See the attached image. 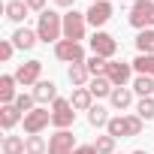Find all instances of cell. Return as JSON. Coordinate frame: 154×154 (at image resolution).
I'll return each mask as SVG.
<instances>
[{"instance_id":"6","label":"cell","mask_w":154,"mask_h":154,"mask_svg":"<svg viewBox=\"0 0 154 154\" xmlns=\"http://www.w3.org/2000/svg\"><path fill=\"white\" fill-rule=\"evenodd\" d=\"M48 124H51V112H48L45 106H36L33 112L24 115V133H27V136H39Z\"/></svg>"},{"instance_id":"22","label":"cell","mask_w":154,"mask_h":154,"mask_svg":"<svg viewBox=\"0 0 154 154\" xmlns=\"http://www.w3.org/2000/svg\"><path fill=\"white\" fill-rule=\"evenodd\" d=\"M136 48H139V54H154V27L151 30H139Z\"/></svg>"},{"instance_id":"18","label":"cell","mask_w":154,"mask_h":154,"mask_svg":"<svg viewBox=\"0 0 154 154\" xmlns=\"http://www.w3.org/2000/svg\"><path fill=\"white\" fill-rule=\"evenodd\" d=\"M15 85H18L15 75H0V103H3V106L6 103H15V97H18L15 94Z\"/></svg>"},{"instance_id":"12","label":"cell","mask_w":154,"mask_h":154,"mask_svg":"<svg viewBox=\"0 0 154 154\" xmlns=\"http://www.w3.org/2000/svg\"><path fill=\"white\" fill-rule=\"evenodd\" d=\"M36 42H39V33H36V30H30V27H18V30L12 33V45H15V48H21V51H30Z\"/></svg>"},{"instance_id":"16","label":"cell","mask_w":154,"mask_h":154,"mask_svg":"<svg viewBox=\"0 0 154 154\" xmlns=\"http://www.w3.org/2000/svg\"><path fill=\"white\" fill-rule=\"evenodd\" d=\"M69 103H72V109L88 112V109L94 106V94H91L88 88H75V91H72V97H69Z\"/></svg>"},{"instance_id":"23","label":"cell","mask_w":154,"mask_h":154,"mask_svg":"<svg viewBox=\"0 0 154 154\" xmlns=\"http://www.w3.org/2000/svg\"><path fill=\"white\" fill-rule=\"evenodd\" d=\"M133 91L139 97H154V79L151 75H136L133 79Z\"/></svg>"},{"instance_id":"21","label":"cell","mask_w":154,"mask_h":154,"mask_svg":"<svg viewBox=\"0 0 154 154\" xmlns=\"http://www.w3.org/2000/svg\"><path fill=\"white\" fill-rule=\"evenodd\" d=\"M112 118H109V109H103V106H91L88 109V124L91 127H106Z\"/></svg>"},{"instance_id":"13","label":"cell","mask_w":154,"mask_h":154,"mask_svg":"<svg viewBox=\"0 0 154 154\" xmlns=\"http://www.w3.org/2000/svg\"><path fill=\"white\" fill-rule=\"evenodd\" d=\"M30 94L36 97V103H39V106H45V103H54V100H57V85L42 79V82H36V85H33V91H30Z\"/></svg>"},{"instance_id":"2","label":"cell","mask_w":154,"mask_h":154,"mask_svg":"<svg viewBox=\"0 0 154 154\" xmlns=\"http://www.w3.org/2000/svg\"><path fill=\"white\" fill-rule=\"evenodd\" d=\"M127 21L136 30H151L154 27V0H136V3L130 6Z\"/></svg>"},{"instance_id":"37","label":"cell","mask_w":154,"mask_h":154,"mask_svg":"<svg viewBox=\"0 0 154 154\" xmlns=\"http://www.w3.org/2000/svg\"><path fill=\"white\" fill-rule=\"evenodd\" d=\"M133 154H148V151H133Z\"/></svg>"},{"instance_id":"25","label":"cell","mask_w":154,"mask_h":154,"mask_svg":"<svg viewBox=\"0 0 154 154\" xmlns=\"http://www.w3.org/2000/svg\"><path fill=\"white\" fill-rule=\"evenodd\" d=\"M106 133L115 136V139H124V136H127V121H124V115H115V118L106 124Z\"/></svg>"},{"instance_id":"15","label":"cell","mask_w":154,"mask_h":154,"mask_svg":"<svg viewBox=\"0 0 154 154\" xmlns=\"http://www.w3.org/2000/svg\"><path fill=\"white\" fill-rule=\"evenodd\" d=\"M3 12H6V18H9V21H15V24H21V21L27 18V12H30V6L24 3V0H9V3L3 6Z\"/></svg>"},{"instance_id":"26","label":"cell","mask_w":154,"mask_h":154,"mask_svg":"<svg viewBox=\"0 0 154 154\" xmlns=\"http://www.w3.org/2000/svg\"><path fill=\"white\" fill-rule=\"evenodd\" d=\"M3 154H27L24 139H21V136H6V139H3Z\"/></svg>"},{"instance_id":"9","label":"cell","mask_w":154,"mask_h":154,"mask_svg":"<svg viewBox=\"0 0 154 154\" xmlns=\"http://www.w3.org/2000/svg\"><path fill=\"white\" fill-rule=\"evenodd\" d=\"M130 75H133V63H124V60H109V66H106V79H109L115 88H127Z\"/></svg>"},{"instance_id":"5","label":"cell","mask_w":154,"mask_h":154,"mask_svg":"<svg viewBox=\"0 0 154 154\" xmlns=\"http://www.w3.org/2000/svg\"><path fill=\"white\" fill-rule=\"evenodd\" d=\"M54 57L57 60H63V63H85V48H82V42H72V39H60L57 45H54Z\"/></svg>"},{"instance_id":"29","label":"cell","mask_w":154,"mask_h":154,"mask_svg":"<svg viewBox=\"0 0 154 154\" xmlns=\"http://www.w3.org/2000/svg\"><path fill=\"white\" fill-rule=\"evenodd\" d=\"M85 63H88L91 75H106V66H109V60H106V57H100V54H91Z\"/></svg>"},{"instance_id":"20","label":"cell","mask_w":154,"mask_h":154,"mask_svg":"<svg viewBox=\"0 0 154 154\" xmlns=\"http://www.w3.org/2000/svg\"><path fill=\"white\" fill-rule=\"evenodd\" d=\"M88 91H91L94 97H109V94L115 91V85L106 79V75H94V79L88 82Z\"/></svg>"},{"instance_id":"19","label":"cell","mask_w":154,"mask_h":154,"mask_svg":"<svg viewBox=\"0 0 154 154\" xmlns=\"http://www.w3.org/2000/svg\"><path fill=\"white\" fill-rule=\"evenodd\" d=\"M109 103H112V109H127L130 103H133V88H115L112 94H109Z\"/></svg>"},{"instance_id":"35","label":"cell","mask_w":154,"mask_h":154,"mask_svg":"<svg viewBox=\"0 0 154 154\" xmlns=\"http://www.w3.org/2000/svg\"><path fill=\"white\" fill-rule=\"evenodd\" d=\"M72 154H97V148H94V145H79Z\"/></svg>"},{"instance_id":"31","label":"cell","mask_w":154,"mask_h":154,"mask_svg":"<svg viewBox=\"0 0 154 154\" xmlns=\"http://www.w3.org/2000/svg\"><path fill=\"white\" fill-rule=\"evenodd\" d=\"M15 109L24 112V115L33 112V109H36V97H33V94H18V97H15Z\"/></svg>"},{"instance_id":"36","label":"cell","mask_w":154,"mask_h":154,"mask_svg":"<svg viewBox=\"0 0 154 154\" xmlns=\"http://www.w3.org/2000/svg\"><path fill=\"white\" fill-rule=\"evenodd\" d=\"M57 6H63V9H75V0H54Z\"/></svg>"},{"instance_id":"28","label":"cell","mask_w":154,"mask_h":154,"mask_svg":"<svg viewBox=\"0 0 154 154\" xmlns=\"http://www.w3.org/2000/svg\"><path fill=\"white\" fill-rule=\"evenodd\" d=\"M24 148H27V154H45L48 151V142L42 136H27L24 139Z\"/></svg>"},{"instance_id":"33","label":"cell","mask_w":154,"mask_h":154,"mask_svg":"<svg viewBox=\"0 0 154 154\" xmlns=\"http://www.w3.org/2000/svg\"><path fill=\"white\" fill-rule=\"evenodd\" d=\"M12 51H15L12 39H0V60H12Z\"/></svg>"},{"instance_id":"11","label":"cell","mask_w":154,"mask_h":154,"mask_svg":"<svg viewBox=\"0 0 154 154\" xmlns=\"http://www.w3.org/2000/svg\"><path fill=\"white\" fill-rule=\"evenodd\" d=\"M75 148V136L69 133V130H57L51 139H48V154H72Z\"/></svg>"},{"instance_id":"38","label":"cell","mask_w":154,"mask_h":154,"mask_svg":"<svg viewBox=\"0 0 154 154\" xmlns=\"http://www.w3.org/2000/svg\"><path fill=\"white\" fill-rule=\"evenodd\" d=\"M91 3H100V0H91Z\"/></svg>"},{"instance_id":"24","label":"cell","mask_w":154,"mask_h":154,"mask_svg":"<svg viewBox=\"0 0 154 154\" xmlns=\"http://www.w3.org/2000/svg\"><path fill=\"white\" fill-rule=\"evenodd\" d=\"M133 69L139 75H151V79H154V54H139L133 60Z\"/></svg>"},{"instance_id":"34","label":"cell","mask_w":154,"mask_h":154,"mask_svg":"<svg viewBox=\"0 0 154 154\" xmlns=\"http://www.w3.org/2000/svg\"><path fill=\"white\" fill-rule=\"evenodd\" d=\"M27 6H30V12H45V0H27Z\"/></svg>"},{"instance_id":"30","label":"cell","mask_w":154,"mask_h":154,"mask_svg":"<svg viewBox=\"0 0 154 154\" xmlns=\"http://www.w3.org/2000/svg\"><path fill=\"white\" fill-rule=\"evenodd\" d=\"M115 136H97V142H94V148H97V154H115Z\"/></svg>"},{"instance_id":"14","label":"cell","mask_w":154,"mask_h":154,"mask_svg":"<svg viewBox=\"0 0 154 154\" xmlns=\"http://www.w3.org/2000/svg\"><path fill=\"white\" fill-rule=\"evenodd\" d=\"M66 79L72 82V88H85L94 75H91V69H88V63H72L69 69H66Z\"/></svg>"},{"instance_id":"27","label":"cell","mask_w":154,"mask_h":154,"mask_svg":"<svg viewBox=\"0 0 154 154\" xmlns=\"http://www.w3.org/2000/svg\"><path fill=\"white\" fill-rule=\"evenodd\" d=\"M136 115H139L142 121H151V118H154V97H142V100L136 103Z\"/></svg>"},{"instance_id":"3","label":"cell","mask_w":154,"mask_h":154,"mask_svg":"<svg viewBox=\"0 0 154 154\" xmlns=\"http://www.w3.org/2000/svg\"><path fill=\"white\" fill-rule=\"evenodd\" d=\"M85 30H88V18H85V12L69 9V12L63 15V39L82 42V39H85Z\"/></svg>"},{"instance_id":"10","label":"cell","mask_w":154,"mask_h":154,"mask_svg":"<svg viewBox=\"0 0 154 154\" xmlns=\"http://www.w3.org/2000/svg\"><path fill=\"white\" fill-rule=\"evenodd\" d=\"M112 3H109V0H100V3H91L88 6V12H85V18H88V24L97 30V27H103L109 18H112Z\"/></svg>"},{"instance_id":"17","label":"cell","mask_w":154,"mask_h":154,"mask_svg":"<svg viewBox=\"0 0 154 154\" xmlns=\"http://www.w3.org/2000/svg\"><path fill=\"white\" fill-rule=\"evenodd\" d=\"M18 121H21V112L15 109V103H6V106H0V127H3V130H12Z\"/></svg>"},{"instance_id":"1","label":"cell","mask_w":154,"mask_h":154,"mask_svg":"<svg viewBox=\"0 0 154 154\" xmlns=\"http://www.w3.org/2000/svg\"><path fill=\"white\" fill-rule=\"evenodd\" d=\"M36 33H39V42H60L63 36V15H57L54 9H45L36 21Z\"/></svg>"},{"instance_id":"39","label":"cell","mask_w":154,"mask_h":154,"mask_svg":"<svg viewBox=\"0 0 154 154\" xmlns=\"http://www.w3.org/2000/svg\"><path fill=\"white\" fill-rule=\"evenodd\" d=\"M24 3H27V0H24Z\"/></svg>"},{"instance_id":"8","label":"cell","mask_w":154,"mask_h":154,"mask_svg":"<svg viewBox=\"0 0 154 154\" xmlns=\"http://www.w3.org/2000/svg\"><path fill=\"white\" fill-rule=\"evenodd\" d=\"M12 75H15V82H18V85L30 88V85L42 82V79H39V75H42V60H27V63H21Z\"/></svg>"},{"instance_id":"32","label":"cell","mask_w":154,"mask_h":154,"mask_svg":"<svg viewBox=\"0 0 154 154\" xmlns=\"http://www.w3.org/2000/svg\"><path fill=\"white\" fill-rule=\"evenodd\" d=\"M124 121H127V136H139V133H142V124H145V121H142L139 115H124Z\"/></svg>"},{"instance_id":"7","label":"cell","mask_w":154,"mask_h":154,"mask_svg":"<svg viewBox=\"0 0 154 154\" xmlns=\"http://www.w3.org/2000/svg\"><path fill=\"white\" fill-rule=\"evenodd\" d=\"M91 51L100 54V57H106V60H112L115 51H118V42H115L112 33H106V30H94V36H91Z\"/></svg>"},{"instance_id":"4","label":"cell","mask_w":154,"mask_h":154,"mask_svg":"<svg viewBox=\"0 0 154 154\" xmlns=\"http://www.w3.org/2000/svg\"><path fill=\"white\" fill-rule=\"evenodd\" d=\"M72 121H75V109H72V103L63 100V97H57V100L51 103V124H54L57 130H69Z\"/></svg>"}]
</instances>
